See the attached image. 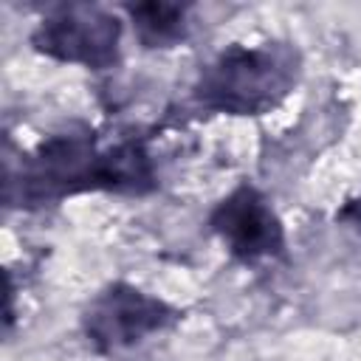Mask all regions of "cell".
<instances>
[{"label":"cell","instance_id":"cell-4","mask_svg":"<svg viewBox=\"0 0 361 361\" xmlns=\"http://www.w3.org/2000/svg\"><path fill=\"white\" fill-rule=\"evenodd\" d=\"M124 20L96 3H56L28 34V45L54 62L85 71H113L121 62Z\"/></svg>","mask_w":361,"mask_h":361},{"label":"cell","instance_id":"cell-6","mask_svg":"<svg viewBox=\"0 0 361 361\" xmlns=\"http://www.w3.org/2000/svg\"><path fill=\"white\" fill-rule=\"evenodd\" d=\"M133 34L144 51H169L189 39V6L186 3H127L121 6Z\"/></svg>","mask_w":361,"mask_h":361},{"label":"cell","instance_id":"cell-3","mask_svg":"<svg viewBox=\"0 0 361 361\" xmlns=\"http://www.w3.org/2000/svg\"><path fill=\"white\" fill-rule=\"evenodd\" d=\"M186 310L127 279L104 282L82 307L79 330L93 355H118L175 330Z\"/></svg>","mask_w":361,"mask_h":361},{"label":"cell","instance_id":"cell-1","mask_svg":"<svg viewBox=\"0 0 361 361\" xmlns=\"http://www.w3.org/2000/svg\"><path fill=\"white\" fill-rule=\"evenodd\" d=\"M158 186L147 135H121L104 147L96 127L73 118L23 149L17 161H6L3 203L6 209L37 212L90 192L147 197Z\"/></svg>","mask_w":361,"mask_h":361},{"label":"cell","instance_id":"cell-2","mask_svg":"<svg viewBox=\"0 0 361 361\" xmlns=\"http://www.w3.org/2000/svg\"><path fill=\"white\" fill-rule=\"evenodd\" d=\"M305 76V56L290 39L231 42L217 51L189 87L200 116L259 118L279 110Z\"/></svg>","mask_w":361,"mask_h":361},{"label":"cell","instance_id":"cell-5","mask_svg":"<svg viewBox=\"0 0 361 361\" xmlns=\"http://www.w3.org/2000/svg\"><path fill=\"white\" fill-rule=\"evenodd\" d=\"M209 231L220 240L226 254L254 268L259 262L288 259V231L271 197L251 180L231 186L206 214Z\"/></svg>","mask_w":361,"mask_h":361},{"label":"cell","instance_id":"cell-7","mask_svg":"<svg viewBox=\"0 0 361 361\" xmlns=\"http://www.w3.org/2000/svg\"><path fill=\"white\" fill-rule=\"evenodd\" d=\"M336 223L344 226V228H350V231H355L361 237V195L350 197L347 203H341L336 209Z\"/></svg>","mask_w":361,"mask_h":361}]
</instances>
